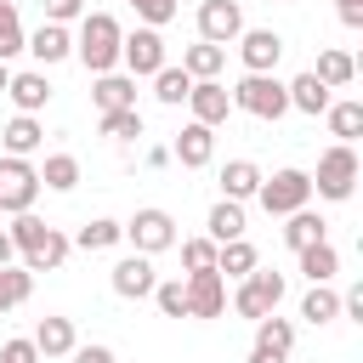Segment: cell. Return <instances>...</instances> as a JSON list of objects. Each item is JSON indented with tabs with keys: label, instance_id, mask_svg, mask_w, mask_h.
<instances>
[{
	"label": "cell",
	"instance_id": "cell-34",
	"mask_svg": "<svg viewBox=\"0 0 363 363\" xmlns=\"http://www.w3.org/2000/svg\"><path fill=\"white\" fill-rule=\"evenodd\" d=\"M187 91H193V79H187V68H176V62H164V68L153 74V96H159L164 108H176V102H187Z\"/></svg>",
	"mask_w": 363,
	"mask_h": 363
},
{
	"label": "cell",
	"instance_id": "cell-11",
	"mask_svg": "<svg viewBox=\"0 0 363 363\" xmlns=\"http://www.w3.org/2000/svg\"><path fill=\"white\" fill-rule=\"evenodd\" d=\"M182 289H187V318H221L227 312V278L221 272H187Z\"/></svg>",
	"mask_w": 363,
	"mask_h": 363
},
{
	"label": "cell",
	"instance_id": "cell-5",
	"mask_svg": "<svg viewBox=\"0 0 363 363\" xmlns=\"http://www.w3.org/2000/svg\"><path fill=\"white\" fill-rule=\"evenodd\" d=\"M125 244H130L136 255H164V250L176 244V216H170V210H159V204L136 210V216L125 221Z\"/></svg>",
	"mask_w": 363,
	"mask_h": 363
},
{
	"label": "cell",
	"instance_id": "cell-44",
	"mask_svg": "<svg viewBox=\"0 0 363 363\" xmlns=\"http://www.w3.org/2000/svg\"><path fill=\"white\" fill-rule=\"evenodd\" d=\"M68 357H74V363H119V357H113V346H74Z\"/></svg>",
	"mask_w": 363,
	"mask_h": 363
},
{
	"label": "cell",
	"instance_id": "cell-3",
	"mask_svg": "<svg viewBox=\"0 0 363 363\" xmlns=\"http://www.w3.org/2000/svg\"><path fill=\"white\" fill-rule=\"evenodd\" d=\"M352 187H357V153H352V142L323 147L318 176H312V193H318V199H329V204H346V199H352Z\"/></svg>",
	"mask_w": 363,
	"mask_h": 363
},
{
	"label": "cell",
	"instance_id": "cell-7",
	"mask_svg": "<svg viewBox=\"0 0 363 363\" xmlns=\"http://www.w3.org/2000/svg\"><path fill=\"white\" fill-rule=\"evenodd\" d=\"M34 199H40V170L28 159H0V210L23 216L34 210Z\"/></svg>",
	"mask_w": 363,
	"mask_h": 363
},
{
	"label": "cell",
	"instance_id": "cell-36",
	"mask_svg": "<svg viewBox=\"0 0 363 363\" xmlns=\"http://www.w3.org/2000/svg\"><path fill=\"white\" fill-rule=\"evenodd\" d=\"M68 250H74V244H68V238L51 227V233H45V244L23 255V267H28V272H51V267H62V261H68Z\"/></svg>",
	"mask_w": 363,
	"mask_h": 363
},
{
	"label": "cell",
	"instance_id": "cell-31",
	"mask_svg": "<svg viewBox=\"0 0 363 363\" xmlns=\"http://www.w3.org/2000/svg\"><path fill=\"white\" fill-rule=\"evenodd\" d=\"M40 187H51V193H74V187H79V159H74V153H45Z\"/></svg>",
	"mask_w": 363,
	"mask_h": 363
},
{
	"label": "cell",
	"instance_id": "cell-33",
	"mask_svg": "<svg viewBox=\"0 0 363 363\" xmlns=\"http://www.w3.org/2000/svg\"><path fill=\"white\" fill-rule=\"evenodd\" d=\"M28 295H34V272L28 267H0V318L11 306H23Z\"/></svg>",
	"mask_w": 363,
	"mask_h": 363
},
{
	"label": "cell",
	"instance_id": "cell-25",
	"mask_svg": "<svg viewBox=\"0 0 363 363\" xmlns=\"http://www.w3.org/2000/svg\"><path fill=\"white\" fill-rule=\"evenodd\" d=\"M182 68H187V79H216V74L227 68V45L199 40V45H187V51H182Z\"/></svg>",
	"mask_w": 363,
	"mask_h": 363
},
{
	"label": "cell",
	"instance_id": "cell-49",
	"mask_svg": "<svg viewBox=\"0 0 363 363\" xmlns=\"http://www.w3.org/2000/svg\"><path fill=\"white\" fill-rule=\"evenodd\" d=\"M6 85H11V68H6V62H0V96H6Z\"/></svg>",
	"mask_w": 363,
	"mask_h": 363
},
{
	"label": "cell",
	"instance_id": "cell-48",
	"mask_svg": "<svg viewBox=\"0 0 363 363\" xmlns=\"http://www.w3.org/2000/svg\"><path fill=\"white\" fill-rule=\"evenodd\" d=\"M250 363H289V357H278V352H267V346H250Z\"/></svg>",
	"mask_w": 363,
	"mask_h": 363
},
{
	"label": "cell",
	"instance_id": "cell-12",
	"mask_svg": "<svg viewBox=\"0 0 363 363\" xmlns=\"http://www.w3.org/2000/svg\"><path fill=\"white\" fill-rule=\"evenodd\" d=\"M278 57H284V34H272V28H244V34H238V62H244V74H272Z\"/></svg>",
	"mask_w": 363,
	"mask_h": 363
},
{
	"label": "cell",
	"instance_id": "cell-18",
	"mask_svg": "<svg viewBox=\"0 0 363 363\" xmlns=\"http://www.w3.org/2000/svg\"><path fill=\"white\" fill-rule=\"evenodd\" d=\"M91 102H96V113H113V108H136V79L130 74H96V85H91Z\"/></svg>",
	"mask_w": 363,
	"mask_h": 363
},
{
	"label": "cell",
	"instance_id": "cell-30",
	"mask_svg": "<svg viewBox=\"0 0 363 363\" xmlns=\"http://www.w3.org/2000/svg\"><path fill=\"white\" fill-rule=\"evenodd\" d=\"M255 346H267V352L289 357V352H295V323H289V318H278V312L255 318Z\"/></svg>",
	"mask_w": 363,
	"mask_h": 363
},
{
	"label": "cell",
	"instance_id": "cell-16",
	"mask_svg": "<svg viewBox=\"0 0 363 363\" xmlns=\"http://www.w3.org/2000/svg\"><path fill=\"white\" fill-rule=\"evenodd\" d=\"M6 96L17 102V113H34V119H40V108L51 102V79H45L40 68H23V74H11Z\"/></svg>",
	"mask_w": 363,
	"mask_h": 363
},
{
	"label": "cell",
	"instance_id": "cell-40",
	"mask_svg": "<svg viewBox=\"0 0 363 363\" xmlns=\"http://www.w3.org/2000/svg\"><path fill=\"white\" fill-rule=\"evenodd\" d=\"M182 267L187 272H216V244L210 238H182Z\"/></svg>",
	"mask_w": 363,
	"mask_h": 363
},
{
	"label": "cell",
	"instance_id": "cell-46",
	"mask_svg": "<svg viewBox=\"0 0 363 363\" xmlns=\"http://www.w3.org/2000/svg\"><path fill=\"white\" fill-rule=\"evenodd\" d=\"M0 267H17V244L6 238V227H0Z\"/></svg>",
	"mask_w": 363,
	"mask_h": 363
},
{
	"label": "cell",
	"instance_id": "cell-42",
	"mask_svg": "<svg viewBox=\"0 0 363 363\" xmlns=\"http://www.w3.org/2000/svg\"><path fill=\"white\" fill-rule=\"evenodd\" d=\"M74 17H85V0H45V23H74Z\"/></svg>",
	"mask_w": 363,
	"mask_h": 363
},
{
	"label": "cell",
	"instance_id": "cell-13",
	"mask_svg": "<svg viewBox=\"0 0 363 363\" xmlns=\"http://www.w3.org/2000/svg\"><path fill=\"white\" fill-rule=\"evenodd\" d=\"M187 108H193V125H227V113H233V96H227V85L221 79H193V91H187Z\"/></svg>",
	"mask_w": 363,
	"mask_h": 363
},
{
	"label": "cell",
	"instance_id": "cell-22",
	"mask_svg": "<svg viewBox=\"0 0 363 363\" xmlns=\"http://www.w3.org/2000/svg\"><path fill=\"white\" fill-rule=\"evenodd\" d=\"M74 250H85V255H96V250H113V244H125V221H113V216H96V221H85L74 238H68Z\"/></svg>",
	"mask_w": 363,
	"mask_h": 363
},
{
	"label": "cell",
	"instance_id": "cell-6",
	"mask_svg": "<svg viewBox=\"0 0 363 363\" xmlns=\"http://www.w3.org/2000/svg\"><path fill=\"white\" fill-rule=\"evenodd\" d=\"M278 301H284V272H267V267H255L250 278H238V289H233V312L238 318H267V312H278Z\"/></svg>",
	"mask_w": 363,
	"mask_h": 363
},
{
	"label": "cell",
	"instance_id": "cell-19",
	"mask_svg": "<svg viewBox=\"0 0 363 363\" xmlns=\"http://www.w3.org/2000/svg\"><path fill=\"white\" fill-rule=\"evenodd\" d=\"M40 142H45V130H40V119H34V113H17V119L0 130L6 159H28V153H40Z\"/></svg>",
	"mask_w": 363,
	"mask_h": 363
},
{
	"label": "cell",
	"instance_id": "cell-45",
	"mask_svg": "<svg viewBox=\"0 0 363 363\" xmlns=\"http://www.w3.org/2000/svg\"><path fill=\"white\" fill-rule=\"evenodd\" d=\"M335 11H340L346 28H363V0H335Z\"/></svg>",
	"mask_w": 363,
	"mask_h": 363
},
{
	"label": "cell",
	"instance_id": "cell-9",
	"mask_svg": "<svg viewBox=\"0 0 363 363\" xmlns=\"http://www.w3.org/2000/svg\"><path fill=\"white\" fill-rule=\"evenodd\" d=\"M108 284H113V295H119V301H147V295H153V284H159L153 255H136V250H130L125 261H113Z\"/></svg>",
	"mask_w": 363,
	"mask_h": 363
},
{
	"label": "cell",
	"instance_id": "cell-4",
	"mask_svg": "<svg viewBox=\"0 0 363 363\" xmlns=\"http://www.w3.org/2000/svg\"><path fill=\"white\" fill-rule=\"evenodd\" d=\"M255 199H261V210L267 216H295V210H306L312 204V176L306 170H272V176H261V187H255Z\"/></svg>",
	"mask_w": 363,
	"mask_h": 363
},
{
	"label": "cell",
	"instance_id": "cell-41",
	"mask_svg": "<svg viewBox=\"0 0 363 363\" xmlns=\"http://www.w3.org/2000/svg\"><path fill=\"white\" fill-rule=\"evenodd\" d=\"M130 6H136L142 28H164V23L176 17V0H130Z\"/></svg>",
	"mask_w": 363,
	"mask_h": 363
},
{
	"label": "cell",
	"instance_id": "cell-10",
	"mask_svg": "<svg viewBox=\"0 0 363 363\" xmlns=\"http://www.w3.org/2000/svg\"><path fill=\"white\" fill-rule=\"evenodd\" d=\"M244 34V11L238 0H199V40L210 45H233Z\"/></svg>",
	"mask_w": 363,
	"mask_h": 363
},
{
	"label": "cell",
	"instance_id": "cell-23",
	"mask_svg": "<svg viewBox=\"0 0 363 363\" xmlns=\"http://www.w3.org/2000/svg\"><path fill=\"white\" fill-rule=\"evenodd\" d=\"M323 238H329V221H323L318 210L284 216V244H289V250H306V244H323Z\"/></svg>",
	"mask_w": 363,
	"mask_h": 363
},
{
	"label": "cell",
	"instance_id": "cell-47",
	"mask_svg": "<svg viewBox=\"0 0 363 363\" xmlns=\"http://www.w3.org/2000/svg\"><path fill=\"white\" fill-rule=\"evenodd\" d=\"M170 164V147H147V170H164Z\"/></svg>",
	"mask_w": 363,
	"mask_h": 363
},
{
	"label": "cell",
	"instance_id": "cell-20",
	"mask_svg": "<svg viewBox=\"0 0 363 363\" xmlns=\"http://www.w3.org/2000/svg\"><path fill=\"white\" fill-rule=\"evenodd\" d=\"M255 187H261V164L255 159H227L221 164V199L244 204V199H255Z\"/></svg>",
	"mask_w": 363,
	"mask_h": 363
},
{
	"label": "cell",
	"instance_id": "cell-35",
	"mask_svg": "<svg viewBox=\"0 0 363 363\" xmlns=\"http://www.w3.org/2000/svg\"><path fill=\"white\" fill-rule=\"evenodd\" d=\"M45 233H51V227H45V221H40L34 210H23V216H11V227H6V238L17 244V255H28V250H40V244H45Z\"/></svg>",
	"mask_w": 363,
	"mask_h": 363
},
{
	"label": "cell",
	"instance_id": "cell-1",
	"mask_svg": "<svg viewBox=\"0 0 363 363\" xmlns=\"http://www.w3.org/2000/svg\"><path fill=\"white\" fill-rule=\"evenodd\" d=\"M119 40H125V28H119L113 11H85L79 17V34H74V57L91 74H113L119 68Z\"/></svg>",
	"mask_w": 363,
	"mask_h": 363
},
{
	"label": "cell",
	"instance_id": "cell-32",
	"mask_svg": "<svg viewBox=\"0 0 363 363\" xmlns=\"http://www.w3.org/2000/svg\"><path fill=\"white\" fill-rule=\"evenodd\" d=\"M301 318H306L312 329L335 323V318H340V295H335L329 284H312V289H306V301H301Z\"/></svg>",
	"mask_w": 363,
	"mask_h": 363
},
{
	"label": "cell",
	"instance_id": "cell-26",
	"mask_svg": "<svg viewBox=\"0 0 363 363\" xmlns=\"http://www.w3.org/2000/svg\"><path fill=\"white\" fill-rule=\"evenodd\" d=\"M312 79H323L329 91H346L352 79H357V62H352V51H318V68H312Z\"/></svg>",
	"mask_w": 363,
	"mask_h": 363
},
{
	"label": "cell",
	"instance_id": "cell-2",
	"mask_svg": "<svg viewBox=\"0 0 363 363\" xmlns=\"http://www.w3.org/2000/svg\"><path fill=\"white\" fill-rule=\"evenodd\" d=\"M227 96H233V108L250 113V119H284V113H289V91H284L278 74H244Z\"/></svg>",
	"mask_w": 363,
	"mask_h": 363
},
{
	"label": "cell",
	"instance_id": "cell-27",
	"mask_svg": "<svg viewBox=\"0 0 363 363\" xmlns=\"http://www.w3.org/2000/svg\"><path fill=\"white\" fill-rule=\"evenodd\" d=\"M210 233V244H233V238H244V204H233V199H221V204H210V221H204Z\"/></svg>",
	"mask_w": 363,
	"mask_h": 363
},
{
	"label": "cell",
	"instance_id": "cell-43",
	"mask_svg": "<svg viewBox=\"0 0 363 363\" xmlns=\"http://www.w3.org/2000/svg\"><path fill=\"white\" fill-rule=\"evenodd\" d=\"M0 363H40V352H34V340H6Z\"/></svg>",
	"mask_w": 363,
	"mask_h": 363
},
{
	"label": "cell",
	"instance_id": "cell-8",
	"mask_svg": "<svg viewBox=\"0 0 363 363\" xmlns=\"http://www.w3.org/2000/svg\"><path fill=\"white\" fill-rule=\"evenodd\" d=\"M119 62H125L130 79H153V74L164 68V34H159V28L125 34V40H119Z\"/></svg>",
	"mask_w": 363,
	"mask_h": 363
},
{
	"label": "cell",
	"instance_id": "cell-14",
	"mask_svg": "<svg viewBox=\"0 0 363 363\" xmlns=\"http://www.w3.org/2000/svg\"><path fill=\"white\" fill-rule=\"evenodd\" d=\"M170 159H176L182 170H204V164L216 159V130H210V125H193V119H187V125L176 130V142H170Z\"/></svg>",
	"mask_w": 363,
	"mask_h": 363
},
{
	"label": "cell",
	"instance_id": "cell-21",
	"mask_svg": "<svg viewBox=\"0 0 363 363\" xmlns=\"http://www.w3.org/2000/svg\"><path fill=\"white\" fill-rule=\"evenodd\" d=\"M284 91H289V108H301V113H312V119H318V113L335 102V91H329L323 79H312V68H306V74H295Z\"/></svg>",
	"mask_w": 363,
	"mask_h": 363
},
{
	"label": "cell",
	"instance_id": "cell-29",
	"mask_svg": "<svg viewBox=\"0 0 363 363\" xmlns=\"http://www.w3.org/2000/svg\"><path fill=\"white\" fill-rule=\"evenodd\" d=\"M323 119H329V136H335V142H352V136H363V102H352V96L329 102V108H323Z\"/></svg>",
	"mask_w": 363,
	"mask_h": 363
},
{
	"label": "cell",
	"instance_id": "cell-38",
	"mask_svg": "<svg viewBox=\"0 0 363 363\" xmlns=\"http://www.w3.org/2000/svg\"><path fill=\"white\" fill-rule=\"evenodd\" d=\"M23 40H28V34L17 28V0H0V62H6V68H11V57L23 51Z\"/></svg>",
	"mask_w": 363,
	"mask_h": 363
},
{
	"label": "cell",
	"instance_id": "cell-17",
	"mask_svg": "<svg viewBox=\"0 0 363 363\" xmlns=\"http://www.w3.org/2000/svg\"><path fill=\"white\" fill-rule=\"evenodd\" d=\"M79 346V335H74V318H40V329H34V352H40V363H51V357H68Z\"/></svg>",
	"mask_w": 363,
	"mask_h": 363
},
{
	"label": "cell",
	"instance_id": "cell-28",
	"mask_svg": "<svg viewBox=\"0 0 363 363\" xmlns=\"http://www.w3.org/2000/svg\"><path fill=\"white\" fill-rule=\"evenodd\" d=\"M295 261H301V272L312 278V284H329L335 272H340V250L323 238V244H306V250H295Z\"/></svg>",
	"mask_w": 363,
	"mask_h": 363
},
{
	"label": "cell",
	"instance_id": "cell-15",
	"mask_svg": "<svg viewBox=\"0 0 363 363\" xmlns=\"http://www.w3.org/2000/svg\"><path fill=\"white\" fill-rule=\"evenodd\" d=\"M23 51L40 62V68H51V62H62V57H74V34L62 28V23H40L28 40H23Z\"/></svg>",
	"mask_w": 363,
	"mask_h": 363
},
{
	"label": "cell",
	"instance_id": "cell-24",
	"mask_svg": "<svg viewBox=\"0 0 363 363\" xmlns=\"http://www.w3.org/2000/svg\"><path fill=\"white\" fill-rule=\"evenodd\" d=\"M255 267H261V255H255V244H250V238L216 244V272H221V278H250Z\"/></svg>",
	"mask_w": 363,
	"mask_h": 363
},
{
	"label": "cell",
	"instance_id": "cell-39",
	"mask_svg": "<svg viewBox=\"0 0 363 363\" xmlns=\"http://www.w3.org/2000/svg\"><path fill=\"white\" fill-rule=\"evenodd\" d=\"M147 301H153L164 318H187V289H182V278H159Z\"/></svg>",
	"mask_w": 363,
	"mask_h": 363
},
{
	"label": "cell",
	"instance_id": "cell-37",
	"mask_svg": "<svg viewBox=\"0 0 363 363\" xmlns=\"http://www.w3.org/2000/svg\"><path fill=\"white\" fill-rule=\"evenodd\" d=\"M96 125H102L108 142H136V136H142V113H136V108H113V113H102Z\"/></svg>",
	"mask_w": 363,
	"mask_h": 363
}]
</instances>
